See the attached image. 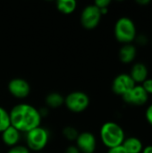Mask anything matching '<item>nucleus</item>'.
Wrapping results in <instances>:
<instances>
[{
  "label": "nucleus",
  "mask_w": 152,
  "mask_h": 153,
  "mask_svg": "<svg viewBox=\"0 0 152 153\" xmlns=\"http://www.w3.org/2000/svg\"><path fill=\"white\" fill-rule=\"evenodd\" d=\"M11 126L20 133H28L40 126L41 116L39 109L27 103H20L13 107L9 112Z\"/></svg>",
  "instance_id": "1"
},
{
  "label": "nucleus",
  "mask_w": 152,
  "mask_h": 153,
  "mask_svg": "<svg viewBox=\"0 0 152 153\" xmlns=\"http://www.w3.org/2000/svg\"><path fill=\"white\" fill-rule=\"evenodd\" d=\"M99 134L102 143L108 149L122 145L125 139L124 129L115 122L103 124Z\"/></svg>",
  "instance_id": "2"
},
{
  "label": "nucleus",
  "mask_w": 152,
  "mask_h": 153,
  "mask_svg": "<svg viewBox=\"0 0 152 153\" xmlns=\"http://www.w3.org/2000/svg\"><path fill=\"white\" fill-rule=\"evenodd\" d=\"M114 33L117 41L123 44L132 43L137 36V30L134 22L126 16L120 17L116 22Z\"/></svg>",
  "instance_id": "3"
},
{
  "label": "nucleus",
  "mask_w": 152,
  "mask_h": 153,
  "mask_svg": "<svg viewBox=\"0 0 152 153\" xmlns=\"http://www.w3.org/2000/svg\"><path fill=\"white\" fill-rule=\"evenodd\" d=\"M25 140L26 146L30 151L39 152L47 146L49 140V133L46 128L39 126L26 133Z\"/></svg>",
  "instance_id": "4"
},
{
  "label": "nucleus",
  "mask_w": 152,
  "mask_h": 153,
  "mask_svg": "<svg viewBox=\"0 0 152 153\" xmlns=\"http://www.w3.org/2000/svg\"><path fill=\"white\" fill-rule=\"evenodd\" d=\"M65 105L73 113H82L88 108L90 98L83 91H73L65 98Z\"/></svg>",
  "instance_id": "5"
},
{
  "label": "nucleus",
  "mask_w": 152,
  "mask_h": 153,
  "mask_svg": "<svg viewBox=\"0 0 152 153\" xmlns=\"http://www.w3.org/2000/svg\"><path fill=\"white\" fill-rule=\"evenodd\" d=\"M101 13L99 9L93 4H89L83 8L81 13V23L86 30L95 29L100 22Z\"/></svg>",
  "instance_id": "6"
},
{
  "label": "nucleus",
  "mask_w": 152,
  "mask_h": 153,
  "mask_svg": "<svg viewBox=\"0 0 152 153\" xmlns=\"http://www.w3.org/2000/svg\"><path fill=\"white\" fill-rule=\"evenodd\" d=\"M136 83L132 79L129 74H120L115 77L112 82V91L116 95L121 97L131 91Z\"/></svg>",
  "instance_id": "7"
},
{
  "label": "nucleus",
  "mask_w": 152,
  "mask_h": 153,
  "mask_svg": "<svg viewBox=\"0 0 152 153\" xmlns=\"http://www.w3.org/2000/svg\"><path fill=\"white\" fill-rule=\"evenodd\" d=\"M124 101L130 105L142 106L149 100V94L145 91L142 85L136 84L131 91L122 96Z\"/></svg>",
  "instance_id": "8"
},
{
  "label": "nucleus",
  "mask_w": 152,
  "mask_h": 153,
  "mask_svg": "<svg viewBox=\"0 0 152 153\" xmlns=\"http://www.w3.org/2000/svg\"><path fill=\"white\" fill-rule=\"evenodd\" d=\"M8 91L10 94L16 99H25L30 95V83L22 78H13L8 83Z\"/></svg>",
  "instance_id": "9"
},
{
  "label": "nucleus",
  "mask_w": 152,
  "mask_h": 153,
  "mask_svg": "<svg viewBox=\"0 0 152 153\" xmlns=\"http://www.w3.org/2000/svg\"><path fill=\"white\" fill-rule=\"evenodd\" d=\"M76 147L81 153H94L97 147L96 137L90 132H82L79 134L76 139Z\"/></svg>",
  "instance_id": "10"
},
{
  "label": "nucleus",
  "mask_w": 152,
  "mask_h": 153,
  "mask_svg": "<svg viewBox=\"0 0 152 153\" xmlns=\"http://www.w3.org/2000/svg\"><path fill=\"white\" fill-rule=\"evenodd\" d=\"M129 74L135 83H142L145 80L148 79L149 69L144 63L138 62L132 66Z\"/></svg>",
  "instance_id": "11"
},
{
  "label": "nucleus",
  "mask_w": 152,
  "mask_h": 153,
  "mask_svg": "<svg viewBox=\"0 0 152 153\" xmlns=\"http://www.w3.org/2000/svg\"><path fill=\"white\" fill-rule=\"evenodd\" d=\"M21 139V133L13 126H10L2 133V141L8 147H13L17 145Z\"/></svg>",
  "instance_id": "12"
},
{
  "label": "nucleus",
  "mask_w": 152,
  "mask_h": 153,
  "mask_svg": "<svg viewBox=\"0 0 152 153\" xmlns=\"http://www.w3.org/2000/svg\"><path fill=\"white\" fill-rule=\"evenodd\" d=\"M137 55V49L136 47L130 43V44H124L120 50H119V59L122 63L129 64L132 63Z\"/></svg>",
  "instance_id": "13"
},
{
  "label": "nucleus",
  "mask_w": 152,
  "mask_h": 153,
  "mask_svg": "<svg viewBox=\"0 0 152 153\" xmlns=\"http://www.w3.org/2000/svg\"><path fill=\"white\" fill-rule=\"evenodd\" d=\"M122 145L127 153H141L143 149L142 142L134 136L125 138Z\"/></svg>",
  "instance_id": "14"
},
{
  "label": "nucleus",
  "mask_w": 152,
  "mask_h": 153,
  "mask_svg": "<svg viewBox=\"0 0 152 153\" xmlns=\"http://www.w3.org/2000/svg\"><path fill=\"white\" fill-rule=\"evenodd\" d=\"M56 6L60 13L64 14H70L75 11L77 3L74 0H59L56 2Z\"/></svg>",
  "instance_id": "15"
},
{
  "label": "nucleus",
  "mask_w": 152,
  "mask_h": 153,
  "mask_svg": "<svg viewBox=\"0 0 152 153\" xmlns=\"http://www.w3.org/2000/svg\"><path fill=\"white\" fill-rule=\"evenodd\" d=\"M46 104L50 108H58L65 104V98L59 92H51L46 97Z\"/></svg>",
  "instance_id": "16"
},
{
  "label": "nucleus",
  "mask_w": 152,
  "mask_h": 153,
  "mask_svg": "<svg viewBox=\"0 0 152 153\" xmlns=\"http://www.w3.org/2000/svg\"><path fill=\"white\" fill-rule=\"evenodd\" d=\"M10 126L11 122L9 112H7L3 107H0V133L2 134Z\"/></svg>",
  "instance_id": "17"
},
{
  "label": "nucleus",
  "mask_w": 152,
  "mask_h": 153,
  "mask_svg": "<svg viewBox=\"0 0 152 153\" xmlns=\"http://www.w3.org/2000/svg\"><path fill=\"white\" fill-rule=\"evenodd\" d=\"M62 134H63V136L68 141H76L79 135V132L77 131V129L73 126L65 127L62 131Z\"/></svg>",
  "instance_id": "18"
},
{
  "label": "nucleus",
  "mask_w": 152,
  "mask_h": 153,
  "mask_svg": "<svg viewBox=\"0 0 152 153\" xmlns=\"http://www.w3.org/2000/svg\"><path fill=\"white\" fill-rule=\"evenodd\" d=\"M7 153H30V150L27 148V146L17 144L13 147H11Z\"/></svg>",
  "instance_id": "19"
},
{
  "label": "nucleus",
  "mask_w": 152,
  "mask_h": 153,
  "mask_svg": "<svg viewBox=\"0 0 152 153\" xmlns=\"http://www.w3.org/2000/svg\"><path fill=\"white\" fill-rule=\"evenodd\" d=\"M142 86L149 95L150 94L152 95V78H148L147 80H145L142 82Z\"/></svg>",
  "instance_id": "20"
},
{
  "label": "nucleus",
  "mask_w": 152,
  "mask_h": 153,
  "mask_svg": "<svg viewBox=\"0 0 152 153\" xmlns=\"http://www.w3.org/2000/svg\"><path fill=\"white\" fill-rule=\"evenodd\" d=\"M134 40L139 45H141V46H145L149 42V39H148V37L145 34H139V35L137 34V36H136Z\"/></svg>",
  "instance_id": "21"
},
{
  "label": "nucleus",
  "mask_w": 152,
  "mask_h": 153,
  "mask_svg": "<svg viewBox=\"0 0 152 153\" xmlns=\"http://www.w3.org/2000/svg\"><path fill=\"white\" fill-rule=\"evenodd\" d=\"M111 4L110 0H97L94 2V4L99 8V9H102V8H108V5Z\"/></svg>",
  "instance_id": "22"
},
{
  "label": "nucleus",
  "mask_w": 152,
  "mask_h": 153,
  "mask_svg": "<svg viewBox=\"0 0 152 153\" xmlns=\"http://www.w3.org/2000/svg\"><path fill=\"white\" fill-rule=\"evenodd\" d=\"M145 117H146V120H147V122L152 126V104H151L148 108H147V109H146V111H145Z\"/></svg>",
  "instance_id": "23"
},
{
  "label": "nucleus",
  "mask_w": 152,
  "mask_h": 153,
  "mask_svg": "<svg viewBox=\"0 0 152 153\" xmlns=\"http://www.w3.org/2000/svg\"><path fill=\"white\" fill-rule=\"evenodd\" d=\"M108 153H127V152L123 147V145H120V146H116V147L109 149Z\"/></svg>",
  "instance_id": "24"
},
{
  "label": "nucleus",
  "mask_w": 152,
  "mask_h": 153,
  "mask_svg": "<svg viewBox=\"0 0 152 153\" xmlns=\"http://www.w3.org/2000/svg\"><path fill=\"white\" fill-rule=\"evenodd\" d=\"M65 153H81L79 149L76 147V145H70L68 146L65 151Z\"/></svg>",
  "instance_id": "25"
},
{
  "label": "nucleus",
  "mask_w": 152,
  "mask_h": 153,
  "mask_svg": "<svg viewBox=\"0 0 152 153\" xmlns=\"http://www.w3.org/2000/svg\"><path fill=\"white\" fill-rule=\"evenodd\" d=\"M141 153H152V145H148L144 147Z\"/></svg>",
  "instance_id": "26"
},
{
  "label": "nucleus",
  "mask_w": 152,
  "mask_h": 153,
  "mask_svg": "<svg viewBox=\"0 0 152 153\" xmlns=\"http://www.w3.org/2000/svg\"><path fill=\"white\" fill-rule=\"evenodd\" d=\"M136 3L141 5H145V4H149L151 3V0H136Z\"/></svg>",
  "instance_id": "27"
},
{
  "label": "nucleus",
  "mask_w": 152,
  "mask_h": 153,
  "mask_svg": "<svg viewBox=\"0 0 152 153\" xmlns=\"http://www.w3.org/2000/svg\"><path fill=\"white\" fill-rule=\"evenodd\" d=\"M151 44H152V40H151Z\"/></svg>",
  "instance_id": "28"
},
{
  "label": "nucleus",
  "mask_w": 152,
  "mask_h": 153,
  "mask_svg": "<svg viewBox=\"0 0 152 153\" xmlns=\"http://www.w3.org/2000/svg\"><path fill=\"white\" fill-rule=\"evenodd\" d=\"M39 153H40V152H39Z\"/></svg>",
  "instance_id": "29"
}]
</instances>
